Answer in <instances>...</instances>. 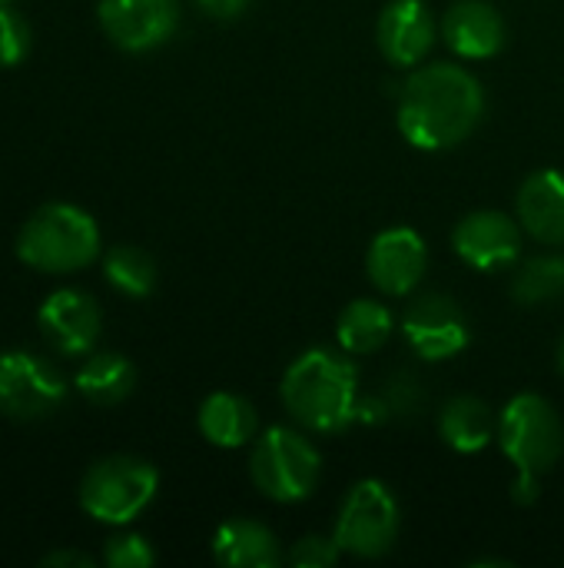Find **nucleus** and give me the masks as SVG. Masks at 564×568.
<instances>
[{
  "label": "nucleus",
  "mask_w": 564,
  "mask_h": 568,
  "mask_svg": "<svg viewBox=\"0 0 564 568\" xmlns=\"http://www.w3.org/2000/svg\"><path fill=\"white\" fill-rule=\"evenodd\" d=\"M558 369H562V376H564V336H562V343H558Z\"/></svg>",
  "instance_id": "c756f323"
},
{
  "label": "nucleus",
  "mask_w": 564,
  "mask_h": 568,
  "mask_svg": "<svg viewBox=\"0 0 564 568\" xmlns=\"http://www.w3.org/2000/svg\"><path fill=\"white\" fill-rule=\"evenodd\" d=\"M66 379L23 349L0 353V413L10 419H40L63 406Z\"/></svg>",
  "instance_id": "6e6552de"
},
{
  "label": "nucleus",
  "mask_w": 564,
  "mask_h": 568,
  "mask_svg": "<svg viewBox=\"0 0 564 568\" xmlns=\"http://www.w3.org/2000/svg\"><path fill=\"white\" fill-rule=\"evenodd\" d=\"M342 549L336 542V536H302L293 549H289V562L299 568H332L339 562Z\"/></svg>",
  "instance_id": "a878e982"
},
{
  "label": "nucleus",
  "mask_w": 564,
  "mask_h": 568,
  "mask_svg": "<svg viewBox=\"0 0 564 568\" xmlns=\"http://www.w3.org/2000/svg\"><path fill=\"white\" fill-rule=\"evenodd\" d=\"M196 3L213 20H236V17H243L249 10L253 0H196Z\"/></svg>",
  "instance_id": "cd10ccee"
},
{
  "label": "nucleus",
  "mask_w": 564,
  "mask_h": 568,
  "mask_svg": "<svg viewBox=\"0 0 564 568\" xmlns=\"http://www.w3.org/2000/svg\"><path fill=\"white\" fill-rule=\"evenodd\" d=\"M279 396L302 429L336 436L359 416V373L349 359L329 349H309L289 363Z\"/></svg>",
  "instance_id": "f03ea898"
},
{
  "label": "nucleus",
  "mask_w": 564,
  "mask_h": 568,
  "mask_svg": "<svg viewBox=\"0 0 564 568\" xmlns=\"http://www.w3.org/2000/svg\"><path fill=\"white\" fill-rule=\"evenodd\" d=\"M419 399H422V393H419L416 379H409V376H396V379L386 386V393L376 399V409H379V416H376V419H386V416H406V413L419 409Z\"/></svg>",
  "instance_id": "bb28decb"
},
{
  "label": "nucleus",
  "mask_w": 564,
  "mask_h": 568,
  "mask_svg": "<svg viewBox=\"0 0 564 568\" xmlns=\"http://www.w3.org/2000/svg\"><path fill=\"white\" fill-rule=\"evenodd\" d=\"M213 559L229 568H276L286 556L269 526L256 519H226L213 536Z\"/></svg>",
  "instance_id": "f3484780"
},
{
  "label": "nucleus",
  "mask_w": 564,
  "mask_h": 568,
  "mask_svg": "<svg viewBox=\"0 0 564 568\" xmlns=\"http://www.w3.org/2000/svg\"><path fill=\"white\" fill-rule=\"evenodd\" d=\"M512 296L519 306H548L564 296V256L529 260L512 280Z\"/></svg>",
  "instance_id": "5701e85b"
},
{
  "label": "nucleus",
  "mask_w": 564,
  "mask_h": 568,
  "mask_svg": "<svg viewBox=\"0 0 564 568\" xmlns=\"http://www.w3.org/2000/svg\"><path fill=\"white\" fill-rule=\"evenodd\" d=\"M376 40L392 67H419L435 43V20L425 0H392L379 13Z\"/></svg>",
  "instance_id": "4468645a"
},
{
  "label": "nucleus",
  "mask_w": 564,
  "mask_h": 568,
  "mask_svg": "<svg viewBox=\"0 0 564 568\" xmlns=\"http://www.w3.org/2000/svg\"><path fill=\"white\" fill-rule=\"evenodd\" d=\"M515 206L519 223L532 240L545 246H564V173L535 170L522 183Z\"/></svg>",
  "instance_id": "dca6fc26"
},
{
  "label": "nucleus",
  "mask_w": 564,
  "mask_h": 568,
  "mask_svg": "<svg viewBox=\"0 0 564 568\" xmlns=\"http://www.w3.org/2000/svg\"><path fill=\"white\" fill-rule=\"evenodd\" d=\"M429 270L425 240L409 226L382 230L366 253V273L386 296H409Z\"/></svg>",
  "instance_id": "9b49d317"
},
{
  "label": "nucleus",
  "mask_w": 564,
  "mask_h": 568,
  "mask_svg": "<svg viewBox=\"0 0 564 568\" xmlns=\"http://www.w3.org/2000/svg\"><path fill=\"white\" fill-rule=\"evenodd\" d=\"M452 246L459 260L479 273H502L522 256V233L519 223L499 210H475L469 213L455 233Z\"/></svg>",
  "instance_id": "f8f14e48"
},
{
  "label": "nucleus",
  "mask_w": 564,
  "mask_h": 568,
  "mask_svg": "<svg viewBox=\"0 0 564 568\" xmlns=\"http://www.w3.org/2000/svg\"><path fill=\"white\" fill-rule=\"evenodd\" d=\"M47 343L63 356H86L100 336V310L83 290H53L37 313Z\"/></svg>",
  "instance_id": "ddd939ff"
},
{
  "label": "nucleus",
  "mask_w": 564,
  "mask_h": 568,
  "mask_svg": "<svg viewBox=\"0 0 564 568\" xmlns=\"http://www.w3.org/2000/svg\"><path fill=\"white\" fill-rule=\"evenodd\" d=\"M40 566L90 568V566H93V559H90V556H80V552H50V556H43V559H40Z\"/></svg>",
  "instance_id": "c85d7f7f"
},
{
  "label": "nucleus",
  "mask_w": 564,
  "mask_h": 568,
  "mask_svg": "<svg viewBox=\"0 0 564 568\" xmlns=\"http://www.w3.org/2000/svg\"><path fill=\"white\" fill-rule=\"evenodd\" d=\"M442 37L452 53L465 60H489L505 47V20L485 0H462L449 7L442 20Z\"/></svg>",
  "instance_id": "2eb2a0df"
},
{
  "label": "nucleus",
  "mask_w": 564,
  "mask_h": 568,
  "mask_svg": "<svg viewBox=\"0 0 564 568\" xmlns=\"http://www.w3.org/2000/svg\"><path fill=\"white\" fill-rule=\"evenodd\" d=\"M160 489V473L136 456H110L86 469L80 483V509L106 526L133 523Z\"/></svg>",
  "instance_id": "423d86ee"
},
{
  "label": "nucleus",
  "mask_w": 564,
  "mask_h": 568,
  "mask_svg": "<svg viewBox=\"0 0 564 568\" xmlns=\"http://www.w3.org/2000/svg\"><path fill=\"white\" fill-rule=\"evenodd\" d=\"M103 562L110 568H150L156 562V552L143 536H113L106 539Z\"/></svg>",
  "instance_id": "393cba45"
},
{
  "label": "nucleus",
  "mask_w": 564,
  "mask_h": 568,
  "mask_svg": "<svg viewBox=\"0 0 564 568\" xmlns=\"http://www.w3.org/2000/svg\"><path fill=\"white\" fill-rule=\"evenodd\" d=\"M249 479L273 503H302L316 493L322 479V456L296 429L269 426L263 436H256L249 456Z\"/></svg>",
  "instance_id": "39448f33"
},
{
  "label": "nucleus",
  "mask_w": 564,
  "mask_h": 568,
  "mask_svg": "<svg viewBox=\"0 0 564 568\" xmlns=\"http://www.w3.org/2000/svg\"><path fill=\"white\" fill-rule=\"evenodd\" d=\"M103 33L126 53H146L166 43L180 27L176 0H100Z\"/></svg>",
  "instance_id": "9d476101"
},
{
  "label": "nucleus",
  "mask_w": 564,
  "mask_h": 568,
  "mask_svg": "<svg viewBox=\"0 0 564 568\" xmlns=\"http://www.w3.org/2000/svg\"><path fill=\"white\" fill-rule=\"evenodd\" d=\"M30 27L27 20L0 3V67H20L30 53Z\"/></svg>",
  "instance_id": "b1692460"
},
{
  "label": "nucleus",
  "mask_w": 564,
  "mask_h": 568,
  "mask_svg": "<svg viewBox=\"0 0 564 568\" xmlns=\"http://www.w3.org/2000/svg\"><path fill=\"white\" fill-rule=\"evenodd\" d=\"M73 386L93 406H116L136 389V369L120 353H96L76 369Z\"/></svg>",
  "instance_id": "412c9836"
},
{
  "label": "nucleus",
  "mask_w": 564,
  "mask_h": 568,
  "mask_svg": "<svg viewBox=\"0 0 564 568\" xmlns=\"http://www.w3.org/2000/svg\"><path fill=\"white\" fill-rule=\"evenodd\" d=\"M399 526L402 513L392 489L379 479H362L342 499L332 536L342 552L359 559H379L396 546Z\"/></svg>",
  "instance_id": "0eeeda50"
},
{
  "label": "nucleus",
  "mask_w": 564,
  "mask_h": 568,
  "mask_svg": "<svg viewBox=\"0 0 564 568\" xmlns=\"http://www.w3.org/2000/svg\"><path fill=\"white\" fill-rule=\"evenodd\" d=\"M499 423L492 419L489 406L479 396H455L439 413V436L455 453H479L495 439Z\"/></svg>",
  "instance_id": "6ab92c4d"
},
{
  "label": "nucleus",
  "mask_w": 564,
  "mask_h": 568,
  "mask_svg": "<svg viewBox=\"0 0 564 568\" xmlns=\"http://www.w3.org/2000/svg\"><path fill=\"white\" fill-rule=\"evenodd\" d=\"M495 439L505 459L515 466V503L529 506L539 499V479L562 459L564 426L555 406L539 393H519L499 416Z\"/></svg>",
  "instance_id": "7ed1b4c3"
},
{
  "label": "nucleus",
  "mask_w": 564,
  "mask_h": 568,
  "mask_svg": "<svg viewBox=\"0 0 564 568\" xmlns=\"http://www.w3.org/2000/svg\"><path fill=\"white\" fill-rule=\"evenodd\" d=\"M485 113L482 83L455 63L416 67L399 97V133L425 153L465 143Z\"/></svg>",
  "instance_id": "f257e3e1"
},
{
  "label": "nucleus",
  "mask_w": 564,
  "mask_h": 568,
  "mask_svg": "<svg viewBox=\"0 0 564 568\" xmlns=\"http://www.w3.org/2000/svg\"><path fill=\"white\" fill-rule=\"evenodd\" d=\"M103 276L110 280L113 290H120L133 300H143L156 286V263L140 246H113L103 256Z\"/></svg>",
  "instance_id": "4be33fe9"
},
{
  "label": "nucleus",
  "mask_w": 564,
  "mask_h": 568,
  "mask_svg": "<svg viewBox=\"0 0 564 568\" xmlns=\"http://www.w3.org/2000/svg\"><path fill=\"white\" fill-rule=\"evenodd\" d=\"M392 329H396V320L382 303L356 300L339 313L336 339H339V349L346 356H369V353H376V349H382L389 343Z\"/></svg>",
  "instance_id": "aec40b11"
},
{
  "label": "nucleus",
  "mask_w": 564,
  "mask_h": 568,
  "mask_svg": "<svg viewBox=\"0 0 564 568\" xmlns=\"http://www.w3.org/2000/svg\"><path fill=\"white\" fill-rule=\"evenodd\" d=\"M402 336L416 356L429 363H442V359L459 356L469 346V320L452 296L425 293L406 310Z\"/></svg>",
  "instance_id": "1a4fd4ad"
},
{
  "label": "nucleus",
  "mask_w": 564,
  "mask_h": 568,
  "mask_svg": "<svg viewBox=\"0 0 564 568\" xmlns=\"http://www.w3.org/2000/svg\"><path fill=\"white\" fill-rule=\"evenodd\" d=\"M0 3H7V0H0Z\"/></svg>",
  "instance_id": "7c9ffc66"
},
{
  "label": "nucleus",
  "mask_w": 564,
  "mask_h": 568,
  "mask_svg": "<svg viewBox=\"0 0 564 568\" xmlns=\"http://www.w3.org/2000/svg\"><path fill=\"white\" fill-rule=\"evenodd\" d=\"M196 426L203 433V439L216 449H243L246 443L256 439L259 419L249 399L236 396V393H209L199 403V416Z\"/></svg>",
  "instance_id": "a211bd4d"
},
{
  "label": "nucleus",
  "mask_w": 564,
  "mask_h": 568,
  "mask_svg": "<svg viewBox=\"0 0 564 568\" xmlns=\"http://www.w3.org/2000/svg\"><path fill=\"white\" fill-rule=\"evenodd\" d=\"M100 253L96 220L73 203H43L33 210L17 236V256L40 273L83 270Z\"/></svg>",
  "instance_id": "20e7f679"
}]
</instances>
